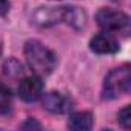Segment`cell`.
Instances as JSON below:
<instances>
[{"instance_id": "cell-5", "label": "cell", "mask_w": 131, "mask_h": 131, "mask_svg": "<svg viewBox=\"0 0 131 131\" xmlns=\"http://www.w3.org/2000/svg\"><path fill=\"white\" fill-rule=\"evenodd\" d=\"M19 96L25 102H36L37 99L42 97L43 93V82L40 76H28L23 77L19 83Z\"/></svg>"}, {"instance_id": "cell-1", "label": "cell", "mask_w": 131, "mask_h": 131, "mask_svg": "<svg viewBox=\"0 0 131 131\" xmlns=\"http://www.w3.org/2000/svg\"><path fill=\"white\" fill-rule=\"evenodd\" d=\"M26 62L29 68L37 74V76H48L52 73V70L57 65V57L56 54L46 48L43 43L39 40H28L23 48Z\"/></svg>"}, {"instance_id": "cell-12", "label": "cell", "mask_w": 131, "mask_h": 131, "mask_svg": "<svg viewBox=\"0 0 131 131\" xmlns=\"http://www.w3.org/2000/svg\"><path fill=\"white\" fill-rule=\"evenodd\" d=\"M117 120H119V123L123 126V128H129V123H131V119H129V106L126 105V106H123L119 113H117Z\"/></svg>"}, {"instance_id": "cell-3", "label": "cell", "mask_w": 131, "mask_h": 131, "mask_svg": "<svg viewBox=\"0 0 131 131\" xmlns=\"http://www.w3.org/2000/svg\"><path fill=\"white\" fill-rule=\"evenodd\" d=\"M97 25L106 31V32H123L126 34L129 31V17L117 9L111 8H102L96 14Z\"/></svg>"}, {"instance_id": "cell-10", "label": "cell", "mask_w": 131, "mask_h": 131, "mask_svg": "<svg viewBox=\"0 0 131 131\" xmlns=\"http://www.w3.org/2000/svg\"><path fill=\"white\" fill-rule=\"evenodd\" d=\"M3 71H5L6 76L14 77V79L23 76V67H22V63L17 59H8L3 63Z\"/></svg>"}, {"instance_id": "cell-9", "label": "cell", "mask_w": 131, "mask_h": 131, "mask_svg": "<svg viewBox=\"0 0 131 131\" xmlns=\"http://www.w3.org/2000/svg\"><path fill=\"white\" fill-rule=\"evenodd\" d=\"M85 13L77 8V6H67V17H65V22L68 25H71L76 29H80L85 26Z\"/></svg>"}, {"instance_id": "cell-7", "label": "cell", "mask_w": 131, "mask_h": 131, "mask_svg": "<svg viewBox=\"0 0 131 131\" xmlns=\"http://www.w3.org/2000/svg\"><path fill=\"white\" fill-rule=\"evenodd\" d=\"M90 48L96 54H114L119 51V43L110 32H99L90 40Z\"/></svg>"}, {"instance_id": "cell-14", "label": "cell", "mask_w": 131, "mask_h": 131, "mask_svg": "<svg viewBox=\"0 0 131 131\" xmlns=\"http://www.w3.org/2000/svg\"><path fill=\"white\" fill-rule=\"evenodd\" d=\"M5 88H6V86H5V85H3V83H2V80H0V93H2V91H3V90H5Z\"/></svg>"}, {"instance_id": "cell-2", "label": "cell", "mask_w": 131, "mask_h": 131, "mask_svg": "<svg viewBox=\"0 0 131 131\" xmlns=\"http://www.w3.org/2000/svg\"><path fill=\"white\" fill-rule=\"evenodd\" d=\"M131 88V70L129 65H122L108 73L103 82V97L116 99L122 94H128Z\"/></svg>"}, {"instance_id": "cell-15", "label": "cell", "mask_w": 131, "mask_h": 131, "mask_svg": "<svg viewBox=\"0 0 131 131\" xmlns=\"http://www.w3.org/2000/svg\"><path fill=\"white\" fill-rule=\"evenodd\" d=\"M0 54H2V42H0Z\"/></svg>"}, {"instance_id": "cell-4", "label": "cell", "mask_w": 131, "mask_h": 131, "mask_svg": "<svg viewBox=\"0 0 131 131\" xmlns=\"http://www.w3.org/2000/svg\"><path fill=\"white\" fill-rule=\"evenodd\" d=\"M65 17L67 6H40L32 16V23L39 26H51L65 22Z\"/></svg>"}, {"instance_id": "cell-13", "label": "cell", "mask_w": 131, "mask_h": 131, "mask_svg": "<svg viewBox=\"0 0 131 131\" xmlns=\"http://www.w3.org/2000/svg\"><path fill=\"white\" fill-rule=\"evenodd\" d=\"M9 9V0H0V16H5Z\"/></svg>"}, {"instance_id": "cell-11", "label": "cell", "mask_w": 131, "mask_h": 131, "mask_svg": "<svg viewBox=\"0 0 131 131\" xmlns=\"http://www.w3.org/2000/svg\"><path fill=\"white\" fill-rule=\"evenodd\" d=\"M11 110V91L8 88H5L0 93V113L5 114Z\"/></svg>"}, {"instance_id": "cell-6", "label": "cell", "mask_w": 131, "mask_h": 131, "mask_svg": "<svg viewBox=\"0 0 131 131\" xmlns=\"http://www.w3.org/2000/svg\"><path fill=\"white\" fill-rule=\"evenodd\" d=\"M43 108L48 110L49 113H54V114H63V113H68L71 108H73V102L70 97H67L62 93H57V91H51V93H46L43 96Z\"/></svg>"}, {"instance_id": "cell-8", "label": "cell", "mask_w": 131, "mask_h": 131, "mask_svg": "<svg viewBox=\"0 0 131 131\" xmlns=\"http://www.w3.org/2000/svg\"><path fill=\"white\" fill-rule=\"evenodd\" d=\"M91 126H93V114L88 111L73 113L68 119V128L71 129L83 131V129H90Z\"/></svg>"}]
</instances>
